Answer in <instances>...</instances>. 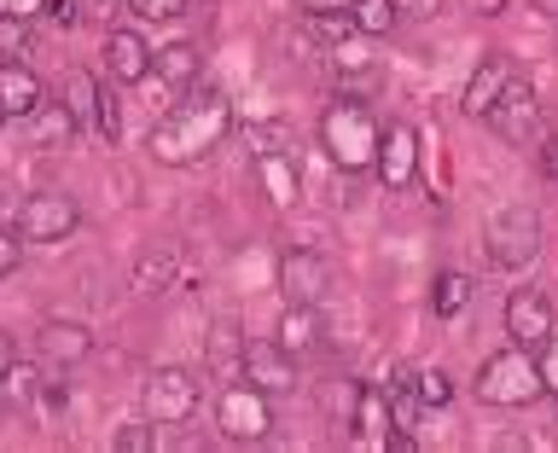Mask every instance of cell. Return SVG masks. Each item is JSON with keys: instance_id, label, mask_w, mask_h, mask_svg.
Wrapping results in <instances>:
<instances>
[{"instance_id": "cell-1", "label": "cell", "mask_w": 558, "mask_h": 453, "mask_svg": "<svg viewBox=\"0 0 558 453\" xmlns=\"http://www.w3.org/2000/svg\"><path fill=\"white\" fill-rule=\"evenodd\" d=\"M227 134H233V99H227L221 87H198V94H186V99L151 128L146 151H151L163 169H186V163H204V157L216 151Z\"/></svg>"}, {"instance_id": "cell-2", "label": "cell", "mask_w": 558, "mask_h": 453, "mask_svg": "<svg viewBox=\"0 0 558 453\" xmlns=\"http://www.w3.org/2000/svg\"><path fill=\"white\" fill-rule=\"evenodd\" d=\"M378 128H384V122L373 117V105H366L361 94H338L320 111V146H326V157L343 174H366V169H373Z\"/></svg>"}, {"instance_id": "cell-3", "label": "cell", "mask_w": 558, "mask_h": 453, "mask_svg": "<svg viewBox=\"0 0 558 453\" xmlns=\"http://www.w3.org/2000/svg\"><path fill=\"white\" fill-rule=\"evenodd\" d=\"M471 390H477L483 407H530V401H541V372H535V355L530 348H495L477 378H471Z\"/></svg>"}, {"instance_id": "cell-4", "label": "cell", "mask_w": 558, "mask_h": 453, "mask_svg": "<svg viewBox=\"0 0 558 453\" xmlns=\"http://www.w3.org/2000/svg\"><path fill=\"white\" fill-rule=\"evenodd\" d=\"M483 244H488V261H495L500 273H523L541 256V216L530 204H506L488 216Z\"/></svg>"}, {"instance_id": "cell-5", "label": "cell", "mask_w": 558, "mask_h": 453, "mask_svg": "<svg viewBox=\"0 0 558 453\" xmlns=\"http://www.w3.org/2000/svg\"><path fill=\"white\" fill-rule=\"evenodd\" d=\"M216 430L227 436V442H268V430H274V395H262L256 383L233 378L216 395Z\"/></svg>"}, {"instance_id": "cell-6", "label": "cell", "mask_w": 558, "mask_h": 453, "mask_svg": "<svg viewBox=\"0 0 558 453\" xmlns=\"http://www.w3.org/2000/svg\"><path fill=\"white\" fill-rule=\"evenodd\" d=\"M198 395H204L198 372H186V366H157L146 378V390H140V413H146L151 425H186V418L198 413Z\"/></svg>"}, {"instance_id": "cell-7", "label": "cell", "mask_w": 558, "mask_h": 453, "mask_svg": "<svg viewBox=\"0 0 558 453\" xmlns=\"http://www.w3.org/2000/svg\"><path fill=\"white\" fill-rule=\"evenodd\" d=\"M76 226H82V204L70 198V192H29V198L17 204L12 233L24 244H64V238H76Z\"/></svg>"}, {"instance_id": "cell-8", "label": "cell", "mask_w": 558, "mask_h": 453, "mask_svg": "<svg viewBox=\"0 0 558 453\" xmlns=\"http://www.w3.org/2000/svg\"><path fill=\"white\" fill-rule=\"evenodd\" d=\"M483 122L495 128V139H506V146H530V139L541 134V99H535V82L523 76V70H512L500 87V99L483 111Z\"/></svg>"}, {"instance_id": "cell-9", "label": "cell", "mask_w": 558, "mask_h": 453, "mask_svg": "<svg viewBox=\"0 0 558 453\" xmlns=\"http://www.w3.org/2000/svg\"><path fill=\"white\" fill-rule=\"evenodd\" d=\"M553 331H558V314H553V296L541 285H523V291L506 296V343L512 348H530L535 355Z\"/></svg>"}, {"instance_id": "cell-10", "label": "cell", "mask_w": 558, "mask_h": 453, "mask_svg": "<svg viewBox=\"0 0 558 453\" xmlns=\"http://www.w3.org/2000/svg\"><path fill=\"white\" fill-rule=\"evenodd\" d=\"M326 285H331V268L320 250H308V244H291L286 256H279V296L286 303H326Z\"/></svg>"}, {"instance_id": "cell-11", "label": "cell", "mask_w": 558, "mask_h": 453, "mask_svg": "<svg viewBox=\"0 0 558 453\" xmlns=\"http://www.w3.org/2000/svg\"><path fill=\"white\" fill-rule=\"evenodd\" d=\"M239 378L256 383L262 395H291L296 390V355H286L274 338H256V343H244V355H239Z\"/></svg>"}, {"instance_id": "cell-12", "label": "cell", "mask_w": 558, "mask_h": 453, "mask_svg": "<svg viewBox=\"0 0 558 453\" xmlns=\"http://www.w3.org/2000/svg\"><path fill=\"white\" fill-rule=\"evenodd\" d=\"M378 181L401 192L418 174V134L408 128V122H390V128H378V157H373Z\"/></svg>"}, {"instance_id": "cell-13", "label": "cell", "mask_w": 558, "mask_h": 453, "mask_svg": "<svg viewBox=\"0 0 558 453\" xmlns=\"http://www.w3.org/2000/svg\"><path fill=\"white\" fill-rule=\"evenodd\" d=\"M151 41L140 29H111L105 35V70H111V82H146L151 76Z\"/></svg>"}, {"instance_id": "cell-14", "label": "cell", "mask_w": 558, "mask_h": 453, "mask_svg": "<svg viewBox=\"0 0 558 453\" xmlns=\"http://www.w3.org/2000/svg\"><path fill=\"white\" fill-rule=\"evenodd\" d=\"M35 348H41V360L52 366H76L94 355V326L82 320H47L41 331H35Z\"/></svg>"}, {"instance_id": "cell-15", "label": "cell", "mask_w": 558, "mask_h": 453, "mask_svg": "<svg viewBox=\"0 0 558 453\" xmlns=\"http://www.w3.org/2000/svg\"><path fill=\"white\" fill-rule=\"evenodd\" d=\"M41 99V76L24 59H0V117H29Z\"/></svg>"}, {"instance_id": "cell-16", "label": "cell", "mask_w": 558, "mask_h": 453, "mask_svg": "<svg viewBox=\"0 0 558 453\" xmlns=\"http://www.w3.org/2000/svg\"><path fill=\"white\" fill-rule=\"evenodd\" d=\"M349 430H355V442L384 448V436H390V395L373 390V383H361L355 401H349Z\"/></svg>"}, {"instance_id": "cell-17", "label": "cell", "mask_w": 558, "mask_h": 453, "mask_svg": "<svg viewBox=\"0 0 558 453\" xmlns=\"http://www.w3.org/2000/svg\"><path fill=\"white\" fill-rule=\"evenodd\" d=\"M506 76H512V64H506L500 52H488V59H483V64L471 70V76H465V99H460V111L483 122V111H488V105L500 99V87H506Z\"/></svg>"}, {"instance_id": "cell-18", "label": "cell", "mask_w": 558, "mask_h": 453, "mask_svg": "<svg viewBox=\"0 0 558 453\" xmlns=\"http://www.w3.org/2000/svg\"><path fill=\"white\" fill-rule=\"evenodd\" d=\"M256 181H262V198H268L274 209H291L296 204V163L286 151H256Z\"/></svg>"}, {"instance_id": "cell-19", "label": "cell", "mask_w": 558, "mask_h": 453, "mask_svg": "<svg viewBox=\"0 0 558 453\" xmlns=\"http://www.w3.org/2000/svg\"><path fill=\"white\" fill-rule=\"evenodd\" d=\"M274 343L286 348V355H308V348L320 343V308H314V303H286Z\"/></svg>"}, {"instance_id": "cell-20", "label": "cell", "mask_w": 558, "mask_h": 453, "mask_svg": "<svg viewBox=\"0 0 558 453\" xmlns=\"http://www.w3.org/2000/svg\"><path fill=\"white\" fill-rule=\"evenodd\" d=\"M41 366L35 360H12L7 372H0V413H29L35 401H41Z\"/></svg>"}, {"instance_id": "cell-21", "label": "cell", "mask_w": 558, "mask_h": 453, "mask_svg": "<svg viewBox=\"0 0 558 453\" xmlns=\"http://www.w3.org/2000/svg\"><path fill=\"white\" fill-rule=\"evenodd\" d=\"M29 122H35V146H47V151H64L70 139L82 134L76 117L64 111V99H41V105L29 111Z\"/></svg>"}, {"instance_id": "cell-22", "label": "cell", "mask_w": 558, "mask_h": 453, "mask_svg": "<svg viewBox=\"0 0 558 453\" xmlns=\"http://www.w3.org/2000/svg\"><path fill=\"white\" fill-rule=\"evenodd\" d=\"M174 273H181V256H174L169 244H151V250H140V256H134V291H146V296L169 291V285H174Z\"/></svg>"}, {"instance_id": "cell-23", "label": "cell", "mask_w": 558, "mask_h": 453, "mask_svg": "<svg viewBox=\"0 0 558 453\" xmlns=\"http://www.w3.org/2000/svg\"><path fill=\"white\" fill-rule=\"evenodd\" d=\"M99 87L105 82H94L87 70H70L64 76V111L76 117V128H99Z\"/></svg>"}, {"instance_id": "cell-24", "label": "cell", "mask_w": 558, "mask_h": 453, "mask_svg": "<svg viewBox=\"0 0 558 453\" xmlns=\"http://www.w3.org/2000/svg\"><path fill=\"white\" fill-rule=\"evenodd\" d=\"M151 76H163L169 87H192V82H198V47H192V41L157 47L151 52Z\"/></svg>"}, {"instance_id": "cell-25", "label": "cell", "mask_w": 558, "mask_h": 453, "mask_svg": "<svg viewBox=\"0 0 558 453\" xmlns=\"http://www.w3.org/2000/svg\"><path fill=\"white\" fill-rule=\"evenodd\" d=\"M471 273H436V285H430V308H436V320H453V314H465L471 308Z\"/></svg>"}, {"instance_id": "cell-26", "label": "cell", "mask_w": 558, "mask_h": 453, "mask_svg": "<svg viewBox=\"0 0 558 453\" xmlns=\"http://www.w3.org/2000/svg\"><path fill=\"white\" fill-rule=\"evenodd\" d=\"M396 17H401L396 0H349V24H355L361 35H373V41L396 29Z\"/></svg>"}, {"instance_id": "cell-27", "label": "cell", "mask_w": 558, "mask_h": 453, "mask_svg": "<svg viewBox=\"0 0 558 453\" xmlns=\"http://www.w3.org/2000/svg\"><path fill=\"white\" fill-rule=\"evenodd\" d=\"M239 355H244V343H239L233 326H216V331H209V366H216L227 383L239 378Z\"/></svg>"}, {"instance_id": "cell-28", "label": "cell", "mask_w": 558, "mask_h": 453, "mask_svg": "<svg viewBox=\"0 0 558 453\" xmlns=\"http://www.w3.org/2000/svg\"><path fill=\"white\" fill-rule=\"evenodd\" d=\"M418 418H425V401H418L413 383H401V390L390 395V430H413L418 436Z\"/></svg>"}, {"instance_id": "cell-29", "label": "cell", "mask_w": 558, "mask_h": 453, "mask_svg": "<svg viewBox=\"0 0 558 453\" xmlns=\"http://www.w3.org/2000/svg\"><path fill=\"white\" fill-rule=\"evenodd\" d=\"M413 390H418L425 407H448V401H453V378L442 372V366H425V372L413 378Z\"/></svg>"}, {"instance_id": "cell-30", "label": "cell", "mask_w": 558, "mask_h": 453, "mask_svg": "<svg viewBox=\"0 0 558 453\" xmlns=\"http://www.w3.org/2000/svg\"><path fill=\"white\" fill-rule=\"evenodd\" d=\"M303 17H308L314 41H331V47H343V35L355 29V24H349V12H303Z\"/></svg>"}, {"instance_id": "cell-31", "label": "cell", "mask_w": 558, "mask_h": 453, "mask_svg": "<svg viewBox=\"0 0 558 453\" xmlns=\"http://www.w3.org/2000/svg\"><path fill=\"white\" fill-rule=\"evenodd\" d=\"M151 442H157V436H151V418H146V413L129 418V425H117V436H111L117 453H146Z\"/></svg>"}, {"instance_id": "cell-32", "label": "cell", "mask_w": 558, "mask_h": 453, "mask_svg": "<svg viewBox=\"0 0 558 453\" xmlns=\"http://www.w3.org/2000/svg\"><path fill=\"white\" fill-rule=\"evenodd\" d=\"M140 24H169V17H181L186 12V0H122Z\"/></svg>"}, {"instance_id": "cell-33", "label": "cell", "mask_w": 558, "mask_h": 453, "mask_svg": "<svg viewBox=\"0 0 558 453\" xmlns=\"http://www.w3.org/2000/svg\"><path fill=\"white\" fill-rule=\"evenodd\" d=\"M535 372H541V395H558V331L535 348Z\"/></svg>"}, {"instance_id": "cell-34", "label": "cell", "mask_w": 558, "mask_h": 453, "mask_svg": "<svg viewBox=\"0 0 558 453\" xmlns=\"http://www.w3.org/2000/svg\"><path fill=\"white\" fill-rule=\"evenodd\" d=\"M17 261H24V238H17L12 226H0V279H12Z\"/></svg>"}, {"instance_id": "cell-35", "label": "cell", "mask_w": 558, "mask_h": 453, "mask_svg": "<svg viewBox=\"0 0 558 453\" xmlns=\"http://www.w3.org/2000/svg\"><path fill=\"white\" fill-rule=\"evenodd\" d=\"M535 163L547 181H558V134H535Z\"/></svg>"}, {"instance_id": "cell-36", "label": "cell", "mask_w": 558, "mask_h": 453, "mask_svg": "<svg viewBox=\"0 0 558 453\" xmlns=\"http://www.w3.org/2000/svg\"><path fill=\"white\" fill-rule=\"evenodd\" d=\"M35 12H41V0H0V17H17V24H29Z\"/></svg>"}, {"instance_id": "cell-37", "label": "cell", "mask_w": 558, "mask_h": 453, "mask_svg": "<svg viewBox=\"0 0 558 453\" xmlns=\"http://www.w3.org/2000/svg\"><path fill=\"white\" fill-rule=\"evenodd\" d=\"M396 12H413V17H436L442 0H396Z\"/></svg>"}, {"instance_id": "cell-38", "label": "cell", "mask_w": 558, "mask_h": 453, "mask_svg": "<svg viewBox=\"0 0 558 453\" xmlns=\"http://www.w3.org/2000/svg\"><path fill=\"white\" fill-rule=\"evenodd\" d=\"M303 12H349V0H296Z\"/></svg>"}, {"instance_id": "cell-39", "label": "cell", "mask_w": 558, "mask_h": 453, "mask_svg": "<svg viewBox=\"0 0 558 453\" xmlns=\"http://www.w3.org/2000/svg\"><path fill=\"white\" fill-rule=\"evenodd\" d=\"M506 7H512V0H471V12H477V17H500Z\"/></svg>"}, {"instance_id": "cell-40", "label": "cell", "mask_w": 558, "mask_h": 453, "mask_svg": "<svg viewBox=\"0 0 558 453\" xmlns=\"http://www.w3.org/2000/svg\"><path fill=\"white\" fill-rule=\"evenodd\" d=\"M12 360H17V348H12V331H0V372H7Z\"/></svg>"}, {"instance_id": "cell-41", "label": "cell", "mask_w": 558, "mask_h": 453, "mask_svg": "<svg viewBox=\"0 0 558 453\" xmlns=\"http://www.w3.org/2000/svg\"><path fill=\"white\" fill-rule=\"evenodd\" d=\"M0 122H7V117H0Z\"/></svg>"}]
</instances>
